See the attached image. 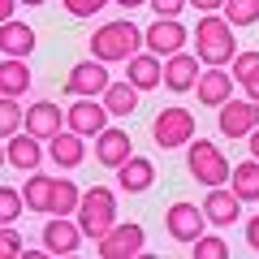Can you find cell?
<instances>
[{
    "label": "cell",
    "mask_w": 259,
    "mask_h": 259,
    "mask_svg": "<svg viewBox=\"0 0 259 259\" xmlns=\"http://www.w3.org/2000/svg\"><path fill=\"white\" fill-rule=\"evenodd\" d=\"M100 100H104V108H108L112 117H130V112L139 108L143 91H139V87H134V82H130V78H125V82H112L108 91L100 95Z\"/></svg>",
    "instance_id": "25"
},
{
    "label": "cell",
    "mask_w": 259,
    "mask_h": 259,
    "mask_svg": "<svg viewBox=\"0 0 259 259\" xmlns=\"http://www.w3.org/2000/svg\"><path fill=\"white\" fill-rule=\"evenodd\" d=\"M190 250H194V259H225V255H229V246H225L221 233H203V238H194Z\"/></svg>",
    "instance_id": "30"
},
{
    "label": "cell",
    "mask_w": 259,
    "mask_h": 259,
    "mask_svg": "<svg viewBox=\"0 0 259 259\" xmlns=\"http://www.w3.org/2000/svg\"><path fill=\"white\" fill-rule=\"evenodd\" d=\"M22 207H26V194L13 190V186H5V190H0V221L13 225V221L22 216Z\"/></svg>",
    "instance_id": "31"
},
{
    "label": "cell",
    "mask_w": 259,
    "mask_h": 259,
    "mask_svg": "<svg viewBox=\"0 0 259 259\" xmlns=\"http://www.w3.org/2000/svg\"><path fill=\"white\" fill-rule=\"evenodd\" d=\"M190 5H194L199 13H221V9H225V0H190Z\"/></svg>",
    "instance_id": "37"
},
{
    "label": "cell",
    "mask_w": 259,
    "mask_h": 259,
    "mask_svg": "<svg viewBox=\"0 0 259 259\" xmlns=\"http://www.w3.org/2000/svg\"><path fill=\"white\" fill-rule=\"evenodd\" d=\"M78 203H82V190L69 177H56V194H52V212L48 216H78Z\"/></svg>",
    "instance_id": "27"
},
{
    "label": "cell",
    "mask_w": 259,
    "mask_h": 259,
    "mask_svg": "<svg viewBox=\"0 0 259 259\" xmlns=\"http://www.w3.org/2000/svg\"><path fill=\"white\" fill-rule=\"evenodd\" d=\"M221 13L233 26H250V22H259V0H225Z\"/></svg>",
    "instance_id": "29"
},
{
    "label": "cell",
    "mask_w": 259,
    "mask_h": 259,
    "mask_svg": "<svg viewBox=\"0 0 259 259\" xmlns=\"http://www.w3.org/2000/svg\"><path fill=\"white\" fill-rule=\"evenodd\" d=\"M134 156V147H130V134L125 130H104V134H95V160H100L104 168H121L125 160Z\"/></svg>",
    "instance_id": "20"
},
{
    "label": "cell",
    "mask_w": 259,
    "mask_h": 259,
    "mask_svg": "<svg viewBox=\"0 0 259 259\" xmlns=\"http://www.w3.org/2000/svg\"><path fill=\"white\" fill-rule=\"evenodd\" d=\"M190 5V0H151V9H156V18H182V9Z\"/></svg>",
    "instance_id": "35"
},
{
    "label": "cell",
    "mask_w": 259,
    "mask_h": 259,
    "mask_svg": "<svg viewBox=\"0 0 259 259\" xmlns=\"http://www.w3.org/2000/svg\"><path fill=\"white\" fill-rule=\"evenodd\" d=\"M22 194H26V212H52V194H56V177L48 173H30L26 186H22Z\"/></svg>",
    "instance_id": "24"
},
{
    "label": "cell",
    "mask_w": 259,
    "mask_h": 259,
    "mask_svg": "<svg viewBox=\"0 0 259 259\" xmlns=\"http://www.w3.org/2000/svg\"><path fill=\"white\" fill-rule=\"evenodd\" d=\"M242 91H246L250 100H259V78H255V82H246V87H242Z\"/></svg>",
    "instance_id": "40"
},
{
    "label": "cell",
    "mask_w": 259,
    "mask_h": 259,
    "mask_svg": "<svg viewBox=\"0 0 259 259\" xmlns=\"http://www.w3.org/2000/svg\"><path fill=\"white\" fill-rule=\"evenodd\" d=\"M22 125H26V112H22L18 95H0V134H5V139H13Z\"/></svg>",
    "instance_id": "28"
},
{
    "label": "cell",
    "mask_w": 259,
    "mask_h": 259,
    "mask_svg": "<svg viewBox=\"0 0 259 259\" xmlns=\"http://www.w3.org/2000/svg\"><path fill=\"white\" fill-rule=\"evenodd\" d=\"M233 82H238V78H233L225 65H207L203 74H199V82H194L199 104H207V108H221L225 100H233Z\"/></svg>",
    "instance_id": "15"
},
{
    "label": "cell",
    "mask_w": 259,
    "mask_h": 259,
    "mask_svg": "<svg viewBox=\"0 0 259 259\" xmlns=\"http://www.w3.org/2000/svg\"><path fill=\"white\" fill-rule=\"evenodd\" d=\"M246 143H250V156L259 160V130H250V139H246Z\"/></svg>",
    "instance_id": "39"
},
{
    "label": "cell",
    "mask_w": 259,
    "mask_h": 259,
    "mask_svg": "<svg viewBox=\"0 0 259 259\" xmlns=\"http://www.w3.org/2000/svg\"><path fill=\"white\" fill-rule=\"evenodd\" d=\"M246 242H250V250H259V212L246 221Z\"/></svg>",
    "instance_id": "36"
},
{
    "label": "cell",
    "mask_w": 259,
    "mask_h": 259,
    "mask_svg": "<svg viewBox=\"0 0 259 259\" xmlns=\"http://www.w3.org/2000/svg\"><path fill=\"white\" fill-rule=\"evenodd\" d=\"M143 35H147V48H151L156 56H173V52H186V44H190V30H186L177 18H156L147 30H143Z\"/></svg>",
    "instance_id": "12"
},
{
    "label": "cell",
    "mask_w": 259,
    "mask_h": 259,
    "mask_svg": "<svg viewBox=\"0 0 259 259\" xmlns=\"http://www.w3.org/2000/svg\"><path fill=\"white\" fill-rule=\"evenodd\" d=\"M194 112L190 108H182V104H173V108H160L156 112V121H151V139L160 143V147H190V139H194Z\"/></svg>",
    "instance_id": "5"
},
{
    "label": "cell",
    "mask_w": 259,
    "mask_h": 259,
    "mask_svg": "<svg viewBox=\"0 0 259 259\" xmlns=\"http://www.w3.org/2000/svg\"><path fill=\"white\" fill-rule=\"evenodd\" d=\"M13 9H18V0H0V22H9Z\"/></svg>",
    "instance_id": "38"
},
{
    "label": "cell",
    "mask_w": 259,
    "mask_h": 259,
    "mask_svg": "<svg viewBox=\"0 0 259 259\" xmlns=\"http://www.w3.org/2000/svg\"><path fill=\"white\" fill-rule=\"evenodd\" d=\"M0 255H5V259H22V255H26L22 233L13 229V225H5V229H0Z\"/></svg>",
    "instance_id": "33"
},
{
    "label": "cell",
    "mask_w": 259,
    "mask_h": 259,
    "mask_svg": "<svg viewBox=\"0 0 259 259\" xmlns=\"http://www.w3.org/2000/svg\"><path fill=\"white\" fill-rule=\"evenodd\" d=\"M203 212H207V221H212L216 229H229V225H238V216H242V199L229 190V186H207Z\"/></svg>",
    "instance_id": "16"
},
{
    "label": "cell",
    "mask_w": 259,
    "mask_h": 259,
    "mask_svg": "<svg viewBox=\"0 0 259 259\" xmlns=\"http://www.w3.org/2000/svg\"><path fill=\"white\" fill-rule=\"evenodd\" d=\"M117 5H125V9H139V5H151V0H117Z\"/></svg>",
    "instance_id": "41"
},
{
    "label": "cell",
    "mask_w": 259,
    "mask_h": 259,
    "mask_svg": "<svg viewBox=\"0 0 259 259\" xmlns=\"http://www.w3.org/2000/svg\"><path fill=\"white\" fill-rule=\"evenodd\" d=\"M164 225H168V238H177V242H186L190 246L194 238H203L207 233V212L199 203H186V199H177V203H168V212H164Z\"/></svg>",
    "instance_id": "6"
},
{
    "label": "cell",
    "mask_w": 259,
    "mask_h": 259,
    "mask_svg": "<svg viewBox=\"0 0 259 259\" xmlns=\"http://www.w3.org/2000/svg\"><path fill=\"white\" fill-rule=\"evenodd\" d=\"M250 130H259V100H225L221 104V134L225 139H250Z\"/></svg>",
    "instance_id": "10"
},
{
    "label": "cell",
    "mask_w": 259,
    "mask_h": 259,
    "mask_svg": "<svg viewBox=\"0 0 259 259\" xmlns=\"http://www.w3.org/2000/svg\"><path fill=\"white\" fill-rule=\"evenodd\" d=\"M22 5H44V0H22Z\"/></svg>",
    "instance_id": "42"
},
{
    "label": "cell",
    "mask_w": 259,
    "mask_h": 259,
    "mask_svg": "<svg viewBox=\"0 0 259 259\" xmlns=\"http://www.w3.org/2000/svg\"><path fill=\"white\" fill-rule=\"evenodd\" d=\"M82 225H78V216L69 221V216H48L44 225V250L48 255H74L78 246H82Z\"/></svg>",
    "instance_id": "11"
},
{
    "label": "cell",
    "mask_w": 259,
    "mask_h": 259,
    "mask_svg": "<svg viewBox=\"0 0 259 259\" xmlns=\"http://www.w3.org/2000/svg\"><path fill=\"white\" fill-rule=\"evenodd\" d=\"M117 186H121L125 194L151 190V186H156V164H151V160H143V156H130L125 164L117 168Z\"/></svg>",
    "instance_id": "21"
},
{
    "label": "cell",
    "mask_w": 259,
    "mask_h": 259,
    "mask_svg": "<svg viewBox=\"0 0 259 259\" xmlns=\"http://www.w3.org/2000/svg\"><path fill=\"white\" fill-rule=\"evenodd\" d=\"M112 87L108 78V61L91 56V61H78L69 74H65V95H104Z\"/></svg>",
    "instance_id": "9"
},
{
    "label": "cell",
    "mask_w": 259,
    "mask_h": 259,
    "mask_svg": "<svg viewBox=\"0 0 259 259\" xmlns=\"http://www.w3.org/2000/svg\"><path fill=\"white\" fill-rule=\"evenodd\" d=\"M26 91H30L26 56H5L0 61V95H26Z\"/></svg>",
    "instance_id": "23"
},
{
    "label": "cell",
    "mask_w": 259,
    "mask_h": 259,
    "mask_svg": "<svg viewBox=\"0 0 259 259\" xmlns=\"http://www.w3.org/2000/svg\"><path fill=\"white\" fill-rule=\"evenodd\" d=\"M108 117H112V112L104 108V100H95V95H74V104L65 108V121H69V130H78L82 139H95V134H104V130H108Z\"/></svg>",
    "instance_id": "7"
},
{
    "label": "cell",
    "mask_w": 259,
    "mask_h": 259,
    "mask_svg": "<svg viewBox=\"0 0 259 259\" xmlns=\"http://www.w3.org/2000/svg\"><path fill=\"white\" fill-rule=\"evenodd\" d=\"M95 246H100L104 259H130V255H143L147 233H143V225H134V221H117Z\"/></svg>",
    "instance_id": "8"
},
{
    "label": "cell",
    "mask_w": 259,
    "mask_h": 259,
    "mask_svg": "<svg viewBox=\"0 0 259 259\" xmlns=\"http://www.w3.org/2000/svg\"><path fill=\"white\" fill-rule=\"evenodd\" d=\"M233 194H238L242 203H255L259 199V160L250 156V160H242V164H233Z\"/></svg>",
    "instance_id": "26"
},
{
    "label": "cell",
    "mask_w": 259,
    "mask_h": 259,
    "mask_svg": "<svg viewBox=\"0 0 259 259\" xmlns=\"http://www.w3.org/2000/svg\"><path fill=\"white\" fill-rule=\"evenodd\" d=\"M61 5H65V13H69V18H95L108 0H61Z\"/></svg>",
    "instance_id": "34"
},
{
    "label": "cell",
    "mask_w": 259,
    "mask_h": 259,
    "mask_svg": "<svg viewBox=\"0 0 259 259\" xmlns=\"http://www.w3.org/2000/svg\"><path fill=\"white\" fill-rule=\"evenodd\" d=\"M0 52L5 56H30L35 52V30L26 22H0Z\"/></svg>",
    "instance_id": "22"
},
{
    "label": "cell",
    "mask_w": 259,
    "mask_h": 259,
    "mask_svg": "<svg viewBox=\"0 0 259 259\" xmlns=\"http://www.w3.org/2000/svg\"><path fill=\"white\" fill-rule=\"evenodd\" d=\"M186 168H190V177L199 186H225L233 177V164L225 160V151L216 147L212 139H190V147H186Z\"/></svg>",
    "instance_id": "3"
},
{
    "label": "cell",
    "mask_w": 259,
    "mask_h": 259,
    "mask_svg": "<svg viewBox=\"0 0 259 259\" xmlns=\"http://www.w3.org/2000/svg\"><path fill=\"white\" fill-rule=\"evenodd\" d=\"M48 160H52V164H61V168H78V164L87 160V139L78 134V130L65 125L56 139H48Z\"/></svg>",
    "instance_id": "19"
},
{
    "label": "cell",
    "mask_w": 259,
    "mask_h": 259,
    "mask_svg": "<svg viewBox=\"0 0 259 259\" xmlns=\"http://www.w3.org/2000/svg\"><path fill=\"white\" fill-rule=\"evenodd\" d=\"M233 30L238 26H233L225 13H203L199 26H194V52H199V61L203 65H229L233 56H238Z\"/></svg>",
    "instance_id": "1"
},
{
    "label": "cell",
    "mask_w": 259,
    "mask_h": 259,
    "mask_svg": "<svg viewBox=\"0 0 259 259\" xmlns=\"http://www.w3.org/2000/svg\"><path fill=\"white\" fill-rule=\"evenodd\" d=\"M125 78L139 87V91H156V87L164 82V56H156L151 48L147 52H134L125 61Z\"/></svg>",
    "instance_id": "18"
},
{
    "label": "cell",
    "mask_w": 259,
    "mask_h": 259,
    "mask_svg": "<svg viewBox=\"0 0 259 259\" xmlns=\"http://www.w3.org/2000/svg\"><path fill=\"white\" fill-rule=\"evenodd\" d=\"M44 139L39 134H30V130H18L13 139H5V160H9L13 168H22V173H35L39 164H44Z\"/></svg>",
    "instance_id": "13"
},
{
    "label": "cell",
    "mask_w": 259,
    "mask_h": 259,
    "mask_svg": "<svg viewBox=\"0 0 259 259\" xmlns=\"http://www.w3.org/2000/svg\"><path fill=\"white\" fill-rule=\"evenodd\" d=\"M233 78H238L242 87L259 78V52H255V48H250V52H238V56H233Z\"/></svg>",
    "instance_id": "32"
},
{
    "label": "cell",
    "mask_w": 259,
    "mask_h": 259,
    "mask_svg": "<svg viewBox=\"0 0 259 259\" xmlns=\"http://www.w3.org/2000/svg\"><path fill=\"white\" fill-rule=\"evenodd\" d=\"M69 125V121H65V112H61V104H52V100H35L26 108V125L22 130H30V134H39V139H56V134H61V130Z\"/></svg>",
    "instance_id": "17"
},
{
    "label": "cell",
    "mask_w": 259,
    "mask_h": 259,
    "mask_svg": "<svg viewBox=\"0 0 259 259\" xmlns=\"http://www.w3.org/2000/svg\"><path fill=\"white\" fill-rule=\"evenodd\" d=\"M143 44H147V35H143L134 22H104L91 35V56H100V61H108V65L112 61H130Z\"/></svg>",
    "instance_id": "2"
},
{
    "label": "cell",
    "mask_w": 259,
    "mask_h": 259,
    "mask_svg": "<svg viewBox=\"0 0 259 259\" xmlns=\"http://www.w3.org/2000/svg\"><path fill=\"white\" fill-rule=\"evenodd\" d=\"M199 52H173V56H164V87L173 95H186V91H194V82H199Z\"/></svg>",
    "instance_id": "14"
},
{
    "label": "cell",
    "mask_w": 259,
    "mask_h": 259,
    "mask_svg": "<svg viewBox=\"0 0 259 259\" xmlns=\"http://www.w3.org/2000/svg\"><path fill=\"white\" fill-rule=\"evenodd\" d=\"M78 225H82V233H87V238H95V242L117 225V199H112L108 186H91V190H82Z\"/></svg>",
    "instance_id": "4"
}]
</instances>
